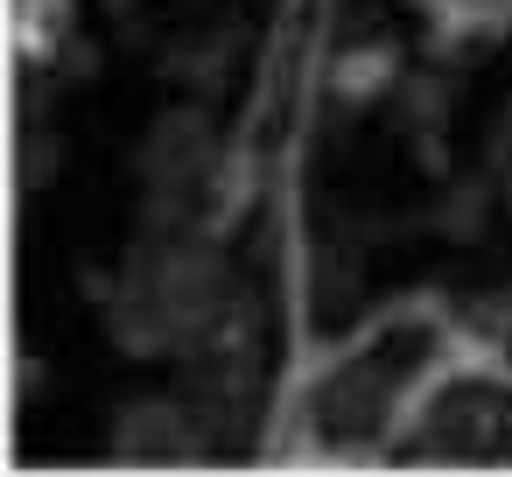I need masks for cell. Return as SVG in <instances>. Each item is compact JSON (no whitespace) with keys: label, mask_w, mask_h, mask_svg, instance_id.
<instances>
[{"label":"cell","mask_w":512,"mask_h":477,"mask_svg":"<svg viewBox=\"0 0 512 477\" xmlns=\"http://www.w3.org/2000/svg\"><path fill=\"white\" fill-rule=\"evenodd\" d=\"M456 162V274L449 295L498 316L512 344V50L449 113Z\"/></svg>","instance_id":"cell-2"},{"label":"cell","mask_w":512,"mask_h":477,"mask_svg":"<svg viewBox=\"0 0 512 477\" xmlns=\"http://www.w3.org/2000/svg\"><path fill=\"white\" fill-rule=\"evenodd\" d=\"M400 463H512V393L491 379H456L393 449Z\"/></svg>","instance_id":"cell-4"},{"label":"cell","mask_w":512,"mask_h":477,"mask_svg":"<svg viewBox=\"0 0 512 477\" xmlns=\"http://www.w3.org/2000/svg\"><path fill=\"white\" fill-rule=\"evenodd\" d=\"M456 274L449 120L393 64V36L358 43L309 148V288L316 323L351 330Z\"/></svg>","instance_id":"cell-1"},{"label":"cell","mask_w":512,"mask_h":477,"mask_svg":"<svg viewBox=\"0 0 512 477\" xmlns=\"http://www.w3.org/2000/svg\"><path fill=\"white\" fill-rule=\"evenodd\" d=\"M421 358H428V330H421V323L386 330L372 351H358V358L316 393V435H323L330 449H358V442L400 407V393L414 386Z\"/></svg>","instance_id":"cell-3"}]
</instances>
